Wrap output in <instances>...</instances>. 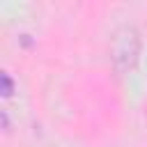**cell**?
Returning a JSON list of instances; mask_svg holds the SVG:
<instances>
[{
    "label": "cell",
    "instance_id": "cell-3",
    "mask_svg": "<svg viewBox=\"0 0 147 147\" xmlns=\"http://www.w3.org/2000/svg\"><path fill=\"white\" fill-rule=\"evenodd\" d=\"M0 119H2V129H5V133H7V131H9V117H7V110L0 113Z\"/></svg>",
    "mask_w": 147,
    "mask_h": 147
},
{
    "label": "cell",
    "instance_id": "cell-1",
    "mask_svg": "<svg viewBox=\"0 0 147 147\" xmlns=\"http://www.w3.org/2000/svg\"><path fill=\"white\" fill-rule=\"evenodd\" d=\"M140 53V34L136 28L131 25H122L115 34H113V44H110V57L113 62L124 71L131 69L138 60Z\"/></svg>",
    "mask_w": 147,
    "mask_h": 147
},
{
    "label": "cell",
    "instance_id": "cell-2",
    "mask_svg": "<svg viewBox=\"0 0 147 147\" xmlns=\"http://www.w3.org/2000/svg\"><path fill=\"white\" fill-rule=\"evenodd\" d=\"M0 83H2V96H11V92H14V80H11V76H9L7 71L0 74Z\"/></svg>",
    "mask_w": 147,
    "mask_h": 147
}]
</instances>
